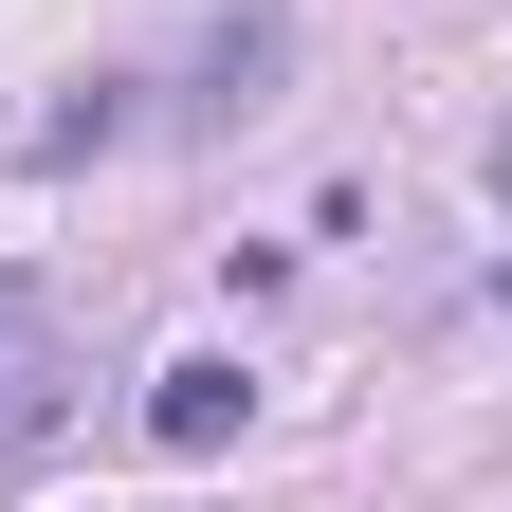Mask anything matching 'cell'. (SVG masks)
I'll return each mask as SVG.
<instances>
[{"label":"cell","instance_id":"1","mask_svg":"<svg viewBox=\"0 0 512 512\" xmlns=\"http://www.w3.org/2000/svg\"><path fill=\"white\" fill-rule=\"evenodd\" d=\"M238 421H256V384H238L220 348H183V366L147 384V439H165V458H220V439H238Z\"/></svg>","mask_w":512,"mask_h":512},{"label":"cell","instance_id":"2","mask_svg":"<svg viewBox=\"0 0 512 512\" xmlns=\"http://www.w3.org/2000/svg\"><path fill=\"white\" fill-rule=\"evenodd\" d=\"M275 55H293V19H275V0H238V19L202 37V92H183V110H202V128H238L256 92H275Z\"/></svg>","mask_w":512,"mask_h":512},{"label":"cell","instance_id":"3","mask_svg":"<svg viewBox=\"0 0 512 512\" xmlns=\"http://www.w3.org/2000/svg\"><path fill=\"white\" fill-rule=\"evenodd\" d=\"M37 439H55V348H37V366H0V476H19Z\"/></svg>","mask_w":512,"mask_h":512},{"label":"cell","instance_id":"4","mask_svg":"<svg viewBox=\"0 0 512 512\" xmlns=\"http://www.w3.org/2000/svg\"><path fill=\"white\" fill-rule=\"evenodd\" d=\"M37 330H55V293H37V275H0V366H37Z\"/></svg>","mask_w":512,"mask_h":512},{"label":"cell","instance_id":"5","mask_svg":"<svg viewBox=\"0 0 512 512\" xmlns=\"http://www.w3.org/2000/svg\"><path fill=\"white\" fill-rule=\"evenodd\" d=\"M494 183H512V128H494Z\"/></svg>","mask_w":512,"mask_h":512}]
</instances>
